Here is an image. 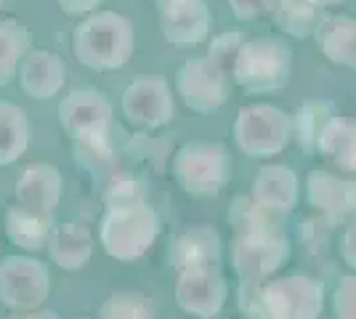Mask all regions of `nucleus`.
<instances>
[{
    "label": "nucleus",
    "instance_id": "f257e3e1",
    "mask_svg": "<svg viewBox=\"0 0 356 319\" xmlns=\"http://www.w3.org/2000/svg\"><path fill=\"white\" fill-rule=\"evenodd\" d=\"M239 306L248 319H319L325 285L306 274L271 277L258 288H239Z\"/></svg>",
    "mask_w": 356,
    "mask_h": 319
},
{
    "label": "nucleus",
    "instance_id": "f03ea898",
    "mask_svg": "<svg viewBox=\"0 0 356 319\" xmlns=\"http://www.w3.org/2000/svg\"><path fill=\"white\" fill-rule=\"evenodd\" d=\"M99 221V240L115 261H138L160 237V215L144 197L106 199Z\"/></svg>",
    "mask_w": 356,
    "mask_h": 319
},
{
    "label": "nucleus",
    "instance_id": "7ed1b4c3",
    "mask_svg": "<svg viewBox=\"0 0 356 319\" xmlns=\"http://www.w3.org/2000/svg\"><path fill=\"white\" fill-rule=\"evenodd\" d=\"M136 48V32L131 19L115 11H93L72 35L74 59L93 72H112L125 67Z\"/></svg>",
    "mask_w": 356,
    "mask_h": 319
},
{
    "label": "nucleus",
    "instance_id": "20e7f679",
    "mask_svg": "<svg viewBox=\"0 0 356 319\" xmlns=\"http://www.w3.org/2000/svg\"><path fill=\"white\" fill-rule=\"evenodd\" d=\"M170 173L189 197H218L232 181V154L218 141H189L173 154Z\"/></svg>",
    "mask_w": 356,
    "mask_h": 319
},
{
    "label": "nucleus",
    "instance_id": "39448f33",
    "mask_svg": "<svg viewBox=\"0 0 356 319\" xmlns=\"http://www.w3.org/2000/svg\"><path fill=\"white\" fill-rule=\"evenodd\" d=\"M293 75V51L280 38L245 40L232 69V80L242 91L261 96L287 85Z\"/></svg>",
    "mask_w": 356,
    "mask_h": 319
},
{
    "label": "nucleus",
    "instance_id": "423d86ee",
    "mask_svg": "<svg viewBox=\"0 0 356 319\" xmlns=\"http://www.w3.org/2000/svg\"><path fill=\"white\" fill-rule=\"evenodd\" d=\"M290 259V243L282 227L234 231L232 266L239 277V288H258L282 269Z\"/></svg>",
    "mask_w": 356,
    "mask_h": 319
},
{
    "label": "nucleus",
    "instance_id": "0eeeda50",
    "mask_svg": "<svg viewBox=\"0 0 356 319\" xmlns=\"http://www.w3.org/2000/svg\"><path fill=\"white\" fill-rule=\"evenodd\" d=\"M232 133L242 154L268 160L293 141V117L274 104H248L239 109Z\"/></svg>",
    "mask_w": 356,
    "mask_h": 319
},
{
    "label": "nucleus",
    "instance_id": "6e6552de",
    "mask_svg": "<svg viewBox=\"0 0 356 319\" xmlns=\"http://www.w3.org/2000/svg\"><path fill=\"white\" fill-rule=\"evenodd\" d=\"M232 75L210 56H192L176 72V93L197 115H213L229 101Z\"/></svg>",
    "mask_w": 356,
    "mask_h": 319
},
{
    "label": "nucleus",
    "instance_id": "1a4fd4ad",
    "mask_svg": "<svg viewBox=\"0 0 356 319\" xmlns=\"http://www.w3.org/2000/svg\"><path fill=\"white\" fill-rule=\"evenodd\" d=\"M51 295V274L38 259L8 256L0 261V304L11 314L35 311Z\"/></svg>",
    "mask_w": 356,
    "mask_h": 319
},
{
    "label": "nucleus",
    "instance_id": "9d476101",
    "mask_svg": "<svg viewBox=\"0 0 356 319\" xmlns=\"http://www.w3.org/2000/svg\"><path fill=\"white\" fill-rule=\"evenodd\" d=\"M115 109L102 91L96 88H77L67 93L59 104L61 128L80 144L90 141H109Z\"/></svg>",
    "mask_w": 356,
    "mask_h": 319
},
{
    "label": "nucleus",
    "instance_id": "9b49d317",
    "mask_svg": "<svg viewBox=\"0 0 356 319\" xmlns=\"http://www.w3.org/2000/svg\"><path fill=\"white\" fill-rule=\"evenodd\" d=\"M122 115L134 128L157 131L176 117V99L165 77H136L120 99Z\"/></svg>",
    "mask_w": 356,
    "mask_h": 319
},
{
    "label": "nucleus",
    "instance_id": "f8f14e48",
    "mask_svg": "<svg viewBox=\"0 0 356 319\" xmlns=\"http://www.w3.org/2000/svg\"><path fill=\"white\" fill-rule=\"evenodd\" d=\"M229 298V288L216 263H200L181 269L176 279V304L184 314L197 319H213L221 314Z\"/></svg>",
    "mask_w": 356,
    "mask_h": 319
},
{
    "label": "nucleus",
    "instance_id": "ddd939ff",
    "mask_svg": "<svg viewBox=\"0 0 356 319\" xmlns=\"http://www.w3.org/2000/svg\"><path fill=\"white\" fill-rule=\"evenodd\" d=\"M160 30L173 46H197L210 35V11L205 0H157Z\"/></svg>",
    "mask_w": 356,
    "mask_h": 319
},
{
    "label": "nucleus",
    "instance_id": "4468645a",
    "mask_svg": "<svg viewBox=\"0 0 356 319\" xmlns=\"http://www.w3.org/2000/svg\"><path fill=\"white\" fill-rule=\"evenodd\" d=\"M16 202L22 211L38 213V215H51L59 208L61 195H64V179L59 167L48 163H32L22 170L16 179Z\"/></svg>",
    "mask_w": 356,
    "mask_h": 319
},
{
    "label": "nucleus",
    "instance_id": "2eb2a0df",
    "mask_svg": "<svg viewBox=\"0 0 356 319\" xmlns=\"http://www.w3.org/2000/svg\"><path fill=\"white\" fill-rule=\"evenodd\" d=\"M306 195L327 224L356 218V181H343L327 170H312L306 179Z\"/></svg>",
    "mask_w": 356,
    "mask_h": 319
},
{
    "label": "nucleus",
    "instance_id": "dca6fc26",
    "mask_svg": "<svg viewBox=\"0 0 356 319\" xmlns=\"http://www.w3.org/2000/svg\"><path fill=\"white\" fill-rule=\"evenodd\" d=\"M19 85L22 91L27 93L35 101H45V99H54L56 93L64 88V80H67V64L61 56H56L54 51H30L22 64H19Z\"/></svg>",
    "mask_w": 356,
    "mask_h": 319
},
{
    "label": "nucleus",
    "instance_id": "f3484780",
    "mask_svg": "<svg viewBox=\"0 0 356 319\" xmlns=\"http://www.w3.org/2000/svg\"><path fill=\"white\" fill-rule=\"evenodd\" d=\"M250 199L264 211L284 215L298 205V176L290 165H264L255 173Z\"/></svg>",
    "mask_w": 356,
    "mask_h": 319
},
{
    "label": "nucleus",
    "instance_id": "a211bd4d",
    "mask_svg": "<svg viewBox=\"0 0 356 319\" xmlns=\"http://www.w3.org/2000/svg\"><path fill=\"white\" fill-rule=\"evenodd\" d=\"M48 259L64 272H80L93 256V237L83 224H59L48 237Z\"/></svg>",
    "mask_w": 356,
    "mask_h": 319
},
{
    "label": "nucleus",
    "instance_id": "6ab92c4d",
    "mask_svg": "<svg viewBox=\"0 0 356 319\" xmlns=\"http://www.w3.org/2000/svg\"><path fill=\"white\" fill-rule=\"evenodd\" d=\"M316 46L327 61L356 69V19L346 14L325 16L316 27Z\"/></svg>",
    "mask_w": 356,
    "mask_h": 319
},
{
    "label": "nucleus",
    "instance_id": "aec40b11",
    "mask_svg": "<svg viewBox=\"0 0 356 319\" xmlns=\"http://www.w3.org/2000/svg\"><path fill=\"white\" fill-rule=\"evenodd\" d=\"M218 261H221V237L210 227L189 229L170 247V263L176 266V272L189 269V266H200V263L218 266Z\"/></svg>",
    "mask_w": 356,
    "mask_h": 319
},
{
    "label": "nucleus",
    "instance_id": "412c9836",
    "mask_svg": "<svg viewBox=\"0 0 356 319\" xmlns=\"http://www.w3.org/2000/svg\"><path fill=\"white\" fill-rule=\"evenodd\" d=\"M316 154L332 160L341 170L356 173V120L335 115L319 138Z\"/></svg>",
    "mask_w": 356,
    "mask_h": 319
},
{
    "label": "nucleus",
    "instance_id": "4be33fe9",
    "mask_svg": "<svg viewBox=\"0 0 356 319\" xmlns=\"http://www.w3.org/2000/svg\"><path fill=\"white\" fill-rule=\"evenodd\" d=\"M30 147V122L22 106L0 101V167L14 165Z\"/></svg>",
    "mask_w": 356,
    "mask_h": 319
},
{
    "label": "nucleus",
    "instance_id": "5701e85b",
    "mask_svg": "<svg viewBox=\"0 0 356 319\" xmlns=\"http://www.w3.org/2000/svg\"><path fill=\"white\" fill-rule=\"evenodd\" d=\"M51 231H54V218L51 215L22 211L19 205H11L6 211V234L22 250H40L48 243Z\"/></svg>",
    "mask_w": 356,
    "mask_h": 319
},
{
    "label": "nucleus",
    "instance_id": "b1692460",
    "mask_svg": "<svg viewBox=\"0 0 356 319\" xmlns=\"http://www.w3.org/2000/svg\"><path fill=\"white\" fill-rule=\"evenodd\" d=\"M30 51V30L16 19H0V88L14 80L19 64Z\"/></svg>",
    "mask_w": 356,
    "mask_h": 319
},
{
    "label": "nucleus",
    "instance_id": "393cba45",
    "mask_svg": "<svg viewBox=\"0 0 356 319\" xmlns=\"http://www.w3.org/2000/svg\"><path fill=\"white\" fill-rule=\"evenodd\" d=\"M271 19L282 32L293 38H309L316 32L319 22L325 19L322 8H316L309 0H274Z\"/></svg>",
    "mask_w": 356,
    "mask_h": 319
},
{
    "label": "nucleus",
    "instance_id": "a878e982",
    "mask_svg": "<svg viewBox=\"0 0 356 319\" xmlns=\"http://www.w3.org/2000/svg\"><path fill=\"white\" fill-rule=\"evenodd\" d=\"M338 112L330 101H306L298 109V115L293 117V138H298L300 149L306 154H314L319 147V138L325 133L327 122L332 120Z\"/></svg>",
    "mask_w": 356,
    "mask_h": 319
},
{
    "label": "nucleus",
    "instance_id": "bb28decb",
    "mask_svg": "<svg viewBox=\"0 0 356 319\" xmlns=\"http://www.w3.org/2000/svg\"><path fill=\"white\" fill-rule=\"evenodd\" d=\"M99 319H157L152 298L136 290H118L99 309Z\"/></svg>",
    "mask_w": 356,
    "mask_h": 319
},
{
    "label": "nucleus",
    "instance_id": "cd10ccee",
    "mask_svg": "<svg viewBox=\"0 0 356 319\" xmlns=\"http://www.w3.org/2000/svg\"><path fill=\"white\" fill-rule=\"evenodd\" d=\"M248 38L242 35V32H226V35H221V38H216L213 43H210V51L208 56L221 69H226L229 75H232V69H234V61H237V54L239 48H242V43H245Z\"/></svg>",
    "mask_w": 356,
    "mask_h": 319
},
{
    "label": "nucleus",
    "instance_id": "c85d7f7f",
    "mask_svg": "<svg viewBox=\"0 0 356 319\" xmlns=\"http://www.w3.org/2000/svg\"><path fill=\"white\" fill-rule=\"evenodd\" d=\"M332 317L356 319V274H346L338 279V288L332 293Z\"/></svg>",
    "mask_w": 356,
    "mask_h": 319
},
{
    "label": "nucleus",
    "instance_id": "c756f323",
    "mask_svg": "<svg viewBox=\"0 0 356 319\" xmlns=\"http://www.w3.org/2000/svg\"><path fill=\"white\" fill-rule=\"evenodd\" d=\"M229 6L239 22H255V19L271 16L274 0H229Z\"/></svg>",
    "mask_w": 356,
    "mask_h": 319
},
{
    "label": "nucleus",
    "instance_id": "7c9ffc66",
    "mask_svg": "<svg viewBox=\"0 0 356 319\" xmlns=\"http://www.w3.org/2000/svg\"><path fill=\"white\" fill-rule=\"evenodd\" d=\"M341 259L348 269L356 272V218L346 227L343 231V240H341Z\"/></svg>",
    "mask_w": 356,
    "mask_h": 319
},
{
    "label": "nucleus",
    "instance_id": "2f4dec72",
    "mask_svg": "<svg viewBox=\"0 0 356 319\" xmlns=\"http://www.w3.org/2000/svg\"><path fill=\"white\" fill-rule=\"evenodd\" d=\"M56 3H59L61 11L67 16H83V19H86V16L93 14L104 0H56Z\"/></svg>",
    "mask_w": 356,
    "mask_h": 319
},
{
    "label": "nucleus",
    "instance_id": "473e14b6",
    "mask_svg": "<svg viewBox=\"0 0 356 319\" xmlns=\"http://www.w3.org/2000/svg\"><path fill=\"white\" fill-rule=\"evenodd\" d=\"M8 319H61L54 309H35V311H22V314H11Z\"/></svg>",
    "mask_w": 356,
    "mask_h": 319
},
{
    "label": "nucleus",
    "instance_id": "72a5a7b5",
    "mask_svg": "<svg viewBox=\"0 0 356 319\" xmlns=\"http://www.w3.org/2000/svg\"><path fill=\"white\" fill-rule=\"evenodd\" d=\"M309 3H314L316 8H332V6H341V3H346V0H309Z\"/></svg>",
    "mask_w": 356,
    "mask_h": 319
},
{
    "label": "nucleus",
    "instance_id": "f704fd0d",
    "mask_svg": "<svg viewBox=\"0 0 356 319\" xmlns=\"http://www.w3.org/2000/svg\"><path fill=\"white\" fill-rule=\"evenodd\" d=\"M3 6H6V0H0V11H3Z\"/></svg>",
    "mask_w": 356,
    "mask_h": 319
}]
</instances>
